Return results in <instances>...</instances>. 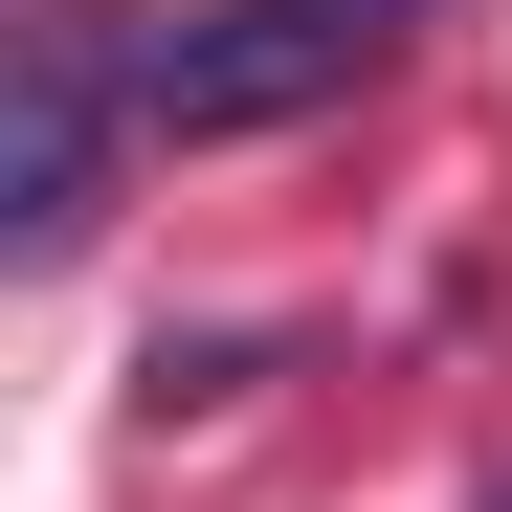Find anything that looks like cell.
I'll return each instance as SVG.
<instances>
[{
	"mask_svg": "<svg viewBox=\"0 0 512 512\" xmlns=\"http://www.w3.org/2000/svg\"><path fill=\"white\" fill-rule=\"evenodd\" d=\"M401 23H423V0H179V23H156V134H179V156L290 134V112L357 90V67H401Z\"/></svg>",
	"mask_w": 512,
	"mask_h": 512,
	"instance_id": "2",
	"label": "cell"
},
{
	"mask_svg": "<svg viewBox=\"0 0 512 512\" xmlns=\"http://www.w3.org/2000/svg\"><path fill=\"white\" fill-rule=\"evenodd\" d=\"M134 134H156L134 0H23V23H0V268H67V245L112 223Z\"/></svg>",
	"mask_w": 512,
	"mask_h": 512,
	"instance_id": "1",
	"label": "cell"
},
{
	"mask_svg": "<svg viewBox=\"0 0 512 512\" xmlns=\"http://www.w3.org/2000/svg\"><path fill=\"white\" fill-rule=\"evenodd\" d=\"M468 512H512V468H490V490H468Z\"/></svg>",
	"mask_w": 512,
	"mask_h": 512,
	"instance_id": "3",
	"label": "cell"
}]
</instances>
